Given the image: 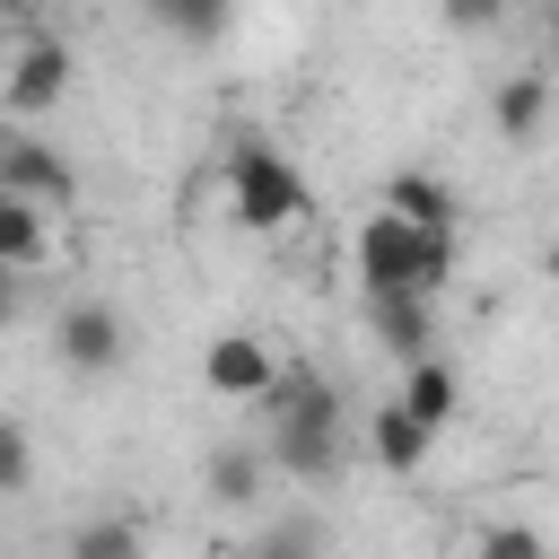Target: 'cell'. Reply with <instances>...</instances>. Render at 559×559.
I'll return each mask as SVG.
<instances>
[{
    "label": "cell",
    "mask_w": 559,
    "mask_h": 559,
    "mask_svg": "<svg viewBox=\"0 0 559 559\" xmlns=\"http://www.w3.org/2000/svg\"><path fill=\"white\" fill-rule=\"evenodd\" d=\"M393 402H402V411H411V419H419V428L437 437V428L454 419L463 384H454V367H445V358H419V367H402V393H393Z\"/></svg>",
    "instance_id": "13"
},
{
    "label": "cell",
    "mask_w": 559,
    "mask_h": 559,
    "mask_svg": "<svg viewBox=\"0 0 559 559\" xmlns=\"http://www.w3.org/2000/svg\"><path fill=\"white\" fill-rule=\"evenodd\" d=\"M550 61H559V9H550Z\"/></svg>",
    "instance_id": "22"
},
{
    "label": "cell",
    "mask_w": 559,
    "mask_h": 559,
    "mask_svg": "<svg viewBox=\"0 0 559 559\" xmlns=\"http://www.w3.org/2000/svg\"><path fill=\"white\" fill-rule=\"evenodd\" d=\"M262 454H271V472H288V480H332V472H341V428H271Z\"/></svg>",
    "instance_id": "12"
},
{
    "label": "cell",
    "mask_w": 559,
    "mask_h": 559,
    "mask_svg": "<svg viewBox=\"0 0 559 559\" xmlns=\"http://www.w3.org/2000/svg\"><path fill=\"white\" fill-rule=\"evenodd\" d=\"M35 262H52V227H44V210L0 201V271H35Z\"/></svg>",
    "instance_id": "16"
},
{
    "label": "cell",
    "mask_w": 559,
    "mask_h": 559,
    "mask_svg": "<svg viewBox=\"0 0 559 559\" xmlns=\"http://www.w3.org/2000/svg\"><path fill=\"white\" fill-rule=\"evenodd\" d=\"M61 550L70 559H148V524L140 515H87V524H70Z\"/></svg>",
    "instance_id": "15"
},
{
    "label": "cell",
    "mask_w": 559,
    "mask_h": 559,
    "mask_svg": "<svg viewBox=\"0 0 559 559\" xmlns=\"http://www.w3.org/2000/svg\"><path fill=\"white\" fill-rule=\"evenodd\" d=\"M271 376H280V358H271L253 332H218V341L201 349V384H210V393H227V402H262V393H271Z\"/></svg>",
    "instance_id": "6"
},
{
    "label": "cell",
    "mask_w": 559,
    "mask_h": 559,
    "mask_svg": "<svg viewBox=\"0 0 559 559\" xmlns=\"http://www.w3.org/2000/svg\"><path fill=\"white\" fill-rule=\"evenodd\" d=\"M367 323H376V341H384L393 367L437 358V297H367Z\"/></svg>",
    "instance_id": "9"
},
{
    "label": "cell",
    "mask_w": 559,
    "mask_h": 559,
    "mask_svg": "<svg viewBox=\"0 0 559 559\" xmlns=\"http://www.w3.org/2000/svg\"><path fill=\"white\" fill-rule=\"evenodd\" d=\"M148 17L166 35H183V44H218L236 26V9H218V0H148Z\"/></svg>",
    "instance_id": "17"
},
{
    "label": "cell",
    "mask_w": 559,
    "mask_h": 559,
    "mask_svg": "<svg viewBox=\"0 0 559 559\" xmlns=\"http://www.w3.org/2000/svg\"><path fill=\"white\" fill-rule=\"evenodd\" d=\"M314 550H323V542H314V524H306V515H288V524H271L245 559H314Z\"/></svg>",
    "instance_id": "20"
},
{
    "label": "cell",
    "mask_w": 559,
    "mask_h": 559,
    "mask_svg": "<svg viewBox=\"0 0 559 559\" xmlns=\"http://www.w3.org/2000/svg\"><path fill=\"white\" fill-rule=\"evenodd\" d=\"M17 323V288H9V271H0V332Z\"/></svg>",
    "instance_id": "21"
},
{
    "label": "cell",
    "mask_w": 559,
    "mask_h": 559,
    "mask_svg": "<svg viewBox=\"0 0 559 559\" xmlns=\"http://www.w3.org/2000/svg\"><path fill=\"white\" fill-rule=\"evenodd\" d=\"M26 489H35V437H26V419L0 411V498H26Z\"/></svg>",
    "instance_id": "19"
},
{
    "label": "cell",
    "mask_w": 559,
    "mask_h": 559,
    "mask_svg": "<svg viewBox=\"0 0 559 559\" xmlns=\"http://www.w3.org/2000/svg\"><path fill=\"white\" fill-rule=\"evenodd\" d=\"M0 201H26V210H70L79 201V166L26 131H0Z\"/></svg>",
    "instance_id": "4"
},
{
    "label": "cell",
    "mask_w": 559,
    "mask_h": 559,
    "mask_svg": "<svg viewBox=\"0 0 559 559\" xmlns=\"http://www.w3.org/2000/svg\"><path fill=\"white\" fill-rule=\"evenodd\" d=\"M367 445H376V463H384L393 480H411V472L428 463V445H437V437H428V428H419V419H411L402 402H384V411L367 419Z\"/></svg>",
    "instance_id": "14"
},
{
    "label": "cell",
    "mask_w": 559,
    "mask_h": 559,
    "mask_svg": "<svg viewBox=\"0 0 559 559\" xmlns=\"http://www.w3.org/2000/svg\"><path fill=\"white\" fill-rule=\"evenodd\" d=\"M472 559H559V542H550L542 524H515V515H498V524H480Z\"/></svg>",
    "instance_id": "18"
},
{
    "label": "cell",
    "mask_w": 559,
    "mask_h": 559,
    "mask_svg": "<svg viewBox=\"0 0 559 559\" xmlns=\"http://www.w3.org/2000/svg\"><path fill=\"white\" fill-rule=\"evenodd\" d=\"M384 210H393V218H411V227H428V236H454V218H463L454 183H445V175H428V166H393V175H384Z\"/></svg>",
    "instance_id": "10"
},
{
    "label": "cell",
    "mask_w": 559,
    "mask_h": 559,
    "mask_svg": "<svg viewBox=\"0 0 559 559\" xmlns=\"http://www.w3.org/2000/svg\"><path fill=\"white\" fill-rule=\"evenodd\" d=\"M201 489H210V507H253L262 489H271V454L262 445H210L201 454Z\"/></svg>",
    "instance_id": "11"
},
{
    "label": "cell",
    "mask_w": 559,
    "mask_h": 559,
    "mask_svg": "<svg viewBox=\"0 0 559 559\" xmlns=\"http://www.w3.org/2000/svg\"><path fill=\"white\" fill-rule=\"evenodd\" d=\"M52 358H61L70 376H114V367L131 358V323H122V306H105V297H70V306L52 314Z\"/></svg>",
    "instance_id": "3"
},
{
    "label": "cell",
    "mask_w": 559,
    "mask_h": 559,
    "mask_svg": "<svg viewBox=\"0 0 559 559\" xmlns=\"http://www.w3.org/2000/svg\"><path fill=\"white\" fill-rule=\"evenodd\" d=\"M262 411H271V428H341V393H332V376L306 367V358H288V367L271 376Z\"/></svg>",
    "instance_id": "7"
},
{
    "label": "cell",
    "mask_w": 559,
    "mask_h": 559,
    "mask_svg": "<svg viewBox=\"0 0 559 559\" xmlns=\"http://www.w3.org/2000/svg\"><path fill=\"white\" fill-rule=\"evenodd\" d=\"M70 44L61 35H35V44H17V61H9V79H0V114H17V122H35V114H52L61 96H70Z\"/></svg>",
    "instance_id": "5"
},
{
    "label": "cell",
    "mask_w": 559,
    "mask_h": 559,
    "mask_svg": "<svg viewBox=\"0 0 559 559\" xmlns=\"http://www.w3.org/2000/svg\"><path fill=\"white\" fill-rule=\"evenodd\" d=\"M454 280V236H428L393 210H367L358 227V288L367 297H437Z\"/></svg>",
    "instance_id": "1"
},
{
    "label": "cell",
    "mask_w": 559,
    "mask_h": 559,
    "mask_svg": "<svg viewBox=\"0 0 559 559\" xmlns=\"http://www.w3.org/2000/svg\"><path fill=\"white\" fill-rule=\"evenodd\" d=\"M542 122H550V70H507V79L489 87V131H498L507 148H533Z\"/></svg>",
    "instance_id": "8"
},
{
    "label": "cell",
    "mask_w": 559,
    "mask_h": 559,
    "mask_svg": "<svg viewBox=\"0 0 559 559\" xmlns=\"http://www.w3.org/2000/svg\"><path fill=\"white\" fill-rule=\"evenodd\" d=\"M227 210H236V227L280 236V227H297V218L314 210V192H306V175H297L271 140H236V148H227Z\"/></svg>",
    "instance_id": "2"
}]
</instances>
